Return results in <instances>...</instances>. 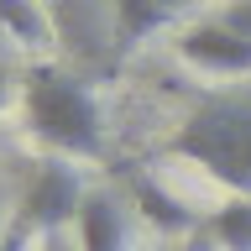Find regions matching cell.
I'll return each mask as SVG.
<instances>
[{"label": "cell", "instance_id": "obj_1", "mask_svg": "<svg viewBox=\"0 0 251 251\" xmlns=\"http://www.w3.org/2000/svg\"><path fill=\"white\" fill-rule=\"evenodd\" d=\"M26 126L31 136L47 141L63 157H105V121H100V100L78 74L63 68H31L26 74Z\"/></svg>", "mask_w": 251, "mask_h": 251}, {"label": "cell", "instance_id": "obj_2", "mask_svg": "<svg viewBox=\"0 0 251 251\" xmlns=\"http://www.w3.org/2000/svg\"><path fill=\"white\" fill-rule=\"evenodd\" d=\"M168 152L183 157V162H199L230 194H251V94L199 105L178 126Z\"/></svg>", "mask_w": 251, "mask_h": 251}, {"label": "cell", "instance_id": "obj_3", "mask_svg": "<svg viewBox=\"0 0 251 251\" xmlns=\"http://www.w3.org/2000/svg\"><path fill=\"white\" fill-rule=\"evenodd\" d=\"M84 199H89V188H84L78 168H74V162H63V157H52V162H42L37 178L26 183L21 220H26L31 230H63V225H74V220H78Z\"/></svg>", "mask_w": 251, "mask_h": 251}, {"label": "cell", "instance_id": "obj_4", "mask_svg": "<svg viewBox=\"0 0 251 251\" xmlns=\"http://www.w3.org/2000/svg\"><path fill=\"white\" fill-rule=\"evenodd\" d=\"M178 52H183L194 68L204 74H251V42L241 31H230L225 21H199L178 37Z\"/></svg>", "mask_w": 251, "mask_h": 251}, {"label": "cell", "instance_id": "obj_5", "mask_svg": "<svg viewBox=\"0 0 251 251\" xmlns=\"http://www.w3.org/2000/svg\"><path fill=\"white\" fill-rule=\"evenodd\" d=\"M78 251H126V215L121 199L105 188H89V199L78 209Z\"/></svg>", "mask_w": 251, "mask_h": 251}, {"label": "cell", "instance_id": "obj_6", "mask_svg": "<svg viewBox=\"0 0 251 251\" xmlns=\"http://www.w3.org/2000/svg\"><path fill=\"white\" fill-rule=\"evenodd\" d=\"M131 199L141 204V215L152 220L157 230H168V235H194V230H204L199 215H194L183 199H173L157 178H136V183H131Z\"/></svg>", "mask_w": 251, "mask_h": 251}, {"label": "cell", "instance_id": "obj_7", "mask_svg": "<svg viewBox=\"0 0 251 251\" xmlns=\"http://www.w3.org/2000/svg\"><path fill=\"white\" fill-rule=\"evenodd\" d=\"M204 230L215 235L220 251H251V194H235L225 209H215Z\"/></svg>", "mask_w": 251, "mask_h": 251}, {"label": "cell", "instance_id": "obj_8", "mask_svg": "<svg viewBox=\"0 0 251 251\" xmlns=\"http://www.w3.org/2000/svg\"><path fill=\"white\" fill-rule=\"evenodd\" d=\"M168 16L157 0H115V37H121V47H136L141 37H152L157 26H168Z\"/></svg>", "mask_w": 251, "mask_h": 251}, {"label": "cell", "instance_id": "obj_9", "mask_svg": "<svg viewBox=\"0 0 251 251\" xmlns=\"http://www.w3.org/2000/svg\"><path fill=\"white\" fill-rule=\"evenodd\" d=\"M0 16H5V37H16V42H26V47L52 42V21L42 16L37 0H0Z\"/></svg>", "mask_w": 251, "mask_h": 251}, {"label": "cell", "instance_id": "obj_10", "mask_svg": "<svg viewBox=\"0 0 251 251\" xmlns=\"http://www.w3.org/2000/svg\"><path fill=\"white\" fill-rule=\"evenodd\" d=\"M220 21H225V26H230V31H241V37H246V42H251V0H235L230 11L220 16Z\"/></svg>", "mask_w": 251, "mask_h": 251}, {"label": "cell", "instance_id": "obj_11", "mask_svg": "<svg viewBox=\"0 0 251 251\" xmlns=\"http://www.w3.org/2000/svg\"><path fill=\"white\" fill-rule=\"evenodd\" d=\"M173 251H220V246H215L209 230H194V235H183V246H173Z\"/></svg>", "mask_w": 251, "mask_h": 251}, {"label": "cell", "instance_id": "obj_12", "mask_svg": "<svg viewBox=\"0 0 251 251\" xmlns=\"http://www.w3.org/2000/svg\"><path fill=\"white\" fill-rule=\"evenodd\" d=\"M157 5H162V11H173V16H178V11H183V5H194V0H157Z\"/></svg>", "mask_w": 251, "mask_h": 251}, {"label": "cell", "instance_id": "obj_13", "mask_svg": "<svg viewBox=\"0 0 251 251\" xmlns=\"http://www.w3.org/2000/svg\"><path fill=\"white\" fill-rule=\"evenodd\" d=\"M0 37H5V16H0Z\"/></svg>", "mask_w": 251, "mask_h": 251}]
</instances>
